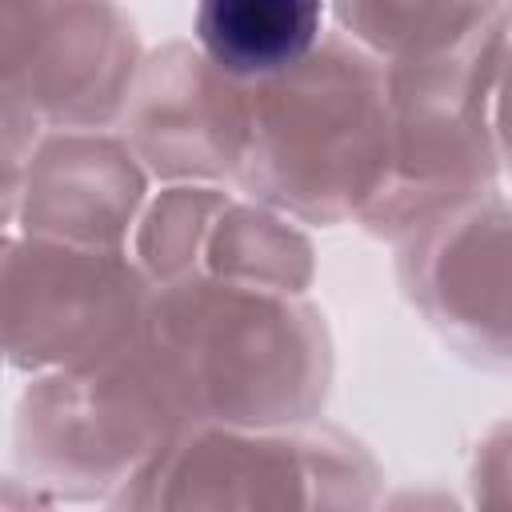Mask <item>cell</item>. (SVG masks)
<instances>
[{
	"label": "cell",
	"instance_id": "obj_1",
	"mask_svg": "<svg viewBox=\"0 0 512 512\" xmlns=\"http://www.w3.org/2000/svg\"><path fill=\"white\" fill-rule=\"evenodd\" d=\"M124 84V28L108 0H4V92L44 120H96Z\"/></svg>",
	"mask_w": 512,
	"mask_h": 512
},
{
	"label": "cell",
	"instance_id": "obj_3",
	"mask_svg": "<svg viewBox=\"0 0 512 512\" xmlns=\"http://www.w3.org/2000/svg\"><path fill=\"white\" fill-rule=\"evenodd\" d=\"M120 156L84 136L48 140L36 160L28 148L24 172V228L72 244H104L116 236V216L132 204L136 176L116 164Z\"/></svg>",
	"mask_w": 512,
	"mask_h": 512
},
{
	"label": "cell",
	"instance_id": "obj_2",
	"mask_svg": "<svg viewBox=\"0 0 512 512\" xmlns=\"http://www.w3.org/2000/svg\"><path fill=\"white\" fill-rule=\"evenodd\" d=\"M124 280H112L96 244H72L28 232L8 240L4 320L8 356L20 368L92 364L124 308Z\"/></svg>",
	"mask_w": 512,
	"mask_h": 512
},
{
	"label": "cell",
	"instance_id": "obj_4",
	"mask_svg": "<svg viewBox=\"0 0 512 512\" xmlns=\"http://www.w3.org/2000/svg\"><path fill=\"white\" fill-rule=\"evenodd\" d=\"M320 16V0H196V40L216 72L256 84L316 52Z\"/></svg>",
	"mask_w": 512,
	"mask_h": 512
}]
</instances>
